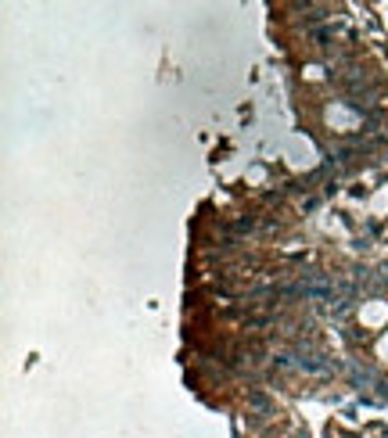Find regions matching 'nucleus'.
I'll return each instance as SVG.
<instances>
[{
    "instance_id": "obj_1",
    "label": "nucleus",
    "mask_w": 388,
    "mask_h": 438,
    "mask_svg": "<svg viewBox=\"0 0 388 438\" xmlns=\"http://www.w3.org/2000/svg\"><path fill=\"white\" fill-rule=\"evenodd\" d=\"M248 406L259 410V413H274V403H269V399H266V391H259V388L248 391Z\"/></svg>"
},
{
    "instance_id": "obj_2",
    "label": "nucleus",
    "mask_w": 388,
    "mask_h": 438,
    "mask_svg": "<svg viewBox=\"0 0 388 438\" xmlns=\"http://www.w3.org/2000/svg\"><path fill=\"white\" fill-rule=\"evenodd\" d=\"M367 338H370V334L360 331V327H345V341H348V345H360V341H367Z\"/></svg>"
}]
</instances>
